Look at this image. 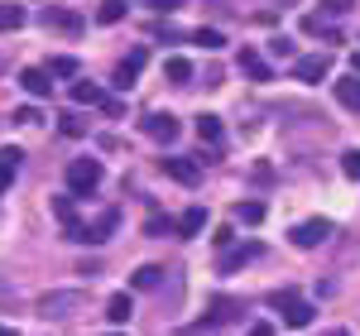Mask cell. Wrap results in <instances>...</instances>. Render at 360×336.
Listing matches in <instances>:
<instances>
[{
    "label": "cell",
    "mask_w": 360,
    "mask_h": 336,
    "mask_svg": "<svg viewBox=\"0 0 360 336\" xmlns=\"http://www.w3.org/2000/svg\"><path fill=\"white\" fill-rule=\"evenodd\" d=\"M86 308V293L82 288H53L39 298V317H77Z\"/></svg>",
    "instance_id": "cell-1"
},
{
    "label": "cell",
    "mask_w": 360,
    "mask_h": 336,
    "mask_svg": "<svg viewBox=\"0 0 360 336\" xmlns=\"http://www.w3.org/2000/svg\"><path fill=\"white\" fill-rule=\"evenodd\" d=\"M101 178H106V173H101L96 159H72V164H68V188H72V193H96Z\"/></svg>",
    "instance_id": "cell-2"
},
{
    "label": "cell",
    "mask_w": 360,
    "mask_h": 336,
    "mask_svg": "<svg viewBox=\"0 0 360 336\" xmlns=\"http://www.w3.org/2000/svg\"><path fill=\"white\" fill-rule=\"evenodd\" d=\"M39 25H44V29H58V34H82L86 20H82V15H72V10L44 5V10H39Z\"/></svg>",
    "instance_id": "cell-3"
},
{
    "label": "cell",
    "mask_w": 360,
    "mask_h": 336,
    "mask_svg": "<svg viewBox=\"0 0 360 336\" xmlns=\"http://www.w3.org/2000/svg\"><path fill=\"white\" fill-rule=\"evenodd\" d=\"M178 115H168V111H154V115H144V135L149 140H159V144H173L178 140Z\"/></svg>",
    "instance_id": "cell-4"
},
{
    "label": "cell",
    "mask_w": 360,
    "mask_h": 336,
    "mask_svg": "<svg viewBox=\"0 0 360 336\" xmlns=\"http://www.w3.org/2000/svg\"><path fill=\"white\" fill-rule=\"evenodd\" d=\"M159 168H164L173 183H183V188H193L197 178H202V164L197 159H178V154H168V159H159Z\"/></svg>",
    "instance_id": "cell-5"
},
{
    "label": "cell",
    "mask_w": 360,
    "mask_h": 336,
    "mask_svg": "<svg viewBox=\"0 0 360 336\" xmlns=\"http://www.w3.org/2000/svg\"><path fill=\"white\" fill-rule=\"evenodd\" d=\"M327 235H332V221H322V217H317V221L293 226V245H298V250H317Z\"/></svg>",
    "instance_id": "cell-6"
},
{
    "label": "cell",
    "mask_w": 360,
    "mask_h": 336,
    "mask_svg": "<svg viewBox=\"0 0 360 336\" xmlns=\"http://www.w3.org/2000/svg\"><path fill=\"white\" fill-rule=\"evenodd\" d=\"M327 72H332V58L327 53H307V58L293 63V77H298V82H322Z\"/></svg>",
    "instance_id": "cell-7"
},
{
    "label": "cell",
    "mask_w": 360,
    "mask_h": 336,
    "mask_svg": "<svg viewBox=\"0 0 360 336\" xmlns=\"http://www.w3.org/2000/svg\"><path fill=\"white\" fill-rule=\"evenodd\" d=\"M115 226H120V212H101V217H96V221L86 226V245H101V240H111L115 235Z\"/></svg>",
    "instance_id": "cell-8"
},
{
    "label": "cell",
    "mask_w": 360,
    "mask_h": 336,
    "mask_svg": "<svg viewBox=\"0 0 360 336\" xmlns=\"http://www.w3.org/2000/svg\"><path fill=\"white\" fill-rule=\"evenodd\" d=\"M144 58H149V53H144V49H135V53L115 67V86H120V91H130V86H135V77L144 72Z\"/></svg>",
    "instance_id": "cell-9"
},
{
    "label": "cell",
    "mask_w": 360,
    "mask_h": 336,
    "mask_svg": "<svg viewBox=\"0 0 360 336\" xmlns=\"http://www.w3.org/2000/svg\"><path fill=\"white\" fill-rule=\"evenodd\" d=\"M20 86H25L29 96H39V101H44V96H53V82H49V72H44V67H25V72H20Z\"/></svg>",
    "instance_id": "cell-10"
},
{
    "label": "cell",
    "mask_w": 360,
    "mask_h": 336,
    "mask_svg": "<svg viewBox=\"0 0 360 336\" xmlns=\"http://www.w3.org/2000/svg\"><path fill=\"white\" fill-rule=\"evenodd\" d=\"M240 67H245V72L255 77V82H274V67H269L264 58L255 53V49H240Z\"/></svg>",
    "instance_id": "cell-11"
},
{
    "label": "cell",
    "mask_w": 360,
    "mask_h": 336,
    "mask_svg": "<svg viewBox=\"0 0 360 336\" xmlns=\"http://www.w3.org/2000/svg\"><path fill=\"white\" fill-rule=\"evenodd\" d=\"M259 254H264V245H259V240H250V245H240V250H231L221 259V274H231V269H240V264H250V259H259Z\"/></svg>",
    "instance_id": "cell-12"
},
{
    "label": "cell",
    "mask_w": 360,
    "mask_h": 336,
    "mask_svg": "<svg viewBox=\"0 0 360 336\" xmlns=\"http://www.w3.org/2000/svg\"><path fill=\"white\" fill-rule=\"evenodd\" d=\"M221 115H197V140L202 144H212V149H217V144H221Z\"/></svg>",
    "instance_id": "cell-13"
},
{
    "label": "cell",
    "mask_w": 360,
    "mask_h": 336,
    "mask_svg": "<svg viewBox=\"0 0 360 336\" xmlns=\"http://www.w3.org/2000/svg\"><path fill=\"white\" fill-rule=\"evenodd\" d=\"M72 101H77V106H101V101H106V96H101V86L96 82H72Z\"/></svg>",
    "instance_id": "cell-14"
},
{
    "label": "cell",
    "mask_w": 360,
    "mask_h": 336,
    "mask_svg": "<svg viewBox=\"0 0 360 336\" xmlns=\"http://www.w3.org/2000/svg\"><path fill=\"white\" fill-rule=\"evenodd\" d=\"M336 101H341L346 111H360V82L356 77H341V82H336Z\"/></svg>",
    "instance_id": "cell-15"
},
{
    "label": "cell",
    "mask_w": 360,
    "mask_h": 336,
    "mask_svg": "<svg viewBox=\"0 0 360 336\" xmlns=\"http://www.w3.org/2000/svg\"><path fill=\"white\" fill-rule=\"evenodd\" d=\"M20 159H25L20 149H5V154H0V193L15 183V173H20Z\"/></svg>",
    "instance_id": "cell-16"
},
{
    "label": "cell",
    "mask_w": 360,
    "mask_h": 336,
    "mask_svg": "<svg viewBox=\"0 0 360 336\" xmlns=\"http://www.w3.org/2000/svg\"><path fill=\"white\" fill-rule=\"evenodd\" d=\"M29 20V10L25 5H0V34H15V29Z\"/></svg>",
    "instance_id": "cell-17"
},
{
    "label": "cell",
    "mask_w": 360,
    "mask_h": 336,
    "mask_svg": "<svg viewBox=\"0 0 360 336\" xmlns=\"http://www.w3.org/2000/svg\"><path fill=\"white\" fill-rule=\"evenodd\" d=\"M130 312H135V303H130V293H115L111 303H106V317H111L115 327H120V322H130Z\"/></svg>",
    "instance_id": "cell-18"
},
{
    "label": "cell",
    "mask_w": 360,
    "mask_h": 336,
    "mask_svg": "<svg viewBox=\"0 0 360 336\" xmlns=\"http://www.w3.org/2000/svg\"><path fill=\"white\" fill-rule=\"evenodd\" d=\"M130 283H135V288H159V283H164V269H159V264H139Z\"/></svg>",
    "instance_id": "cell-19"
},
{
    "label": "cell",
    "mask_w": 360,
    "mask_h": 336,
    "mask_svg": "<svg viewBox=\"0 0 360 336\" xmlns=\"http://www.w3.org/2000/svg\"><path fill=\"white\" fill-rule=\"evenodd\" d=\"M236 312H240V303H231V298H217V303H212V317H207V327H221V322H231Z\"/></svg>",
    "instance_id": "cell-20"
},
{
    "label": "cell",
    "mask_w": 360,
    "mask_h": 336,
    "mask_svg": "<svg viewBox=\"0 0 360 336\" xmlns=\"http://www.w3.org/2000/svg\"><path fill=\"white\" fill-rule=\"evenodd\" d=\"M202 226H207V212H202V207H188L183 221H178V231H183V235H202Z\"/></svg>",
    "instance_id": "cell-21"
},
{
    "label": "cell",
    "mask_w": 360,
    "mask_h": 336,
    "mask_svg": "<svg viewBox=\"0 0 360 336\" xmlns=\"http://www.w3.org/2000/svg\"><path fill=\"white\" fill-rule=\"evenodd\" d=\"M312 303H303V298H298V303H293V308H283V322H288V327H307V322H312Z\"/></svg>",
    "instance_id": "cell-22"
},
{
    "label": "cell",
    "mask_w": 360,
    "mask_h": 336,
    "mask_svg": "<svg viewBox=\"0 0 360 336\" xmlns=\"http://www.w3.org/2000/svg\"><path fill=\"white\" fill-rule=\"evenodd\" d=\"M44 72H49V77H77V72H82V67H77V58H49V67H44Z\"/></svg>",
    "instance_id": "cell-23"
},
{
    "label": "cell",
    "mask_w": 360,
    "mask_h": 336,
    "mask_svg": "<svg viewBox=\"0 0 360 336\" xmlns=\"http://www.w3.org/2000/svg\"><path fill=\"white\" fill-rule=\"evenodd\" d=\"M164 77H168V82H188V77H193V63H188V58H168Z\"/></svg>",
    "instance_id": "cell-24"
},
{
    "label": "cell",
    "mask_w": 360,
    "mask_h": 336,
    "mask_svg": "<svg viewBox=\"0 0 360 336\" xmlns=\"http://www.w3.org/2000/svg\"><path fill=\"white\" fill-rule=\"evenodd\" d=\"M193 44H202V49H212V53H217V49H226V34H221V29H197Z\"/></svg>",
    "instance_id": "cell-25"
},
{
    "label": "cell",
    "mask_w": 360,
    "mask_h": 336,
    "mask_svg": "<svg viewBox=\"0 0 360 336\" xmlns=\"http://www.w3.org/2000/svg\"><path fill=\"white\" fill-rule=\"evenodd\" d=\"M120 15H125V0H101V10H96V20H101V25H115Z\"/></svg>",
    "instance_id": "cell-26"
},
{
    "label": "cell",
    "mask_w": 360,
    "mask_h": 336,
    "mask_svg": "<svg viewBox=\"0 0 360 336\" xmlns=\"http://www.w3.org/2000/svg\"><path fill=\"white\" fill-rule=\"evenodd\" d=\"M53 217H58L63 226L77 221V207H72V197H53Z\"/></svg>",
    "instance_id": "cell-27"
},
{
    "label": "cell",
    "mask_w": 360,
    "mask_h": 336,
    "mask_svg": "<svg viewBox=\"0 0 360 336\" xmlns=\"http://www.w3.org/2000/svg\"><path fill=\"white\" fill-rule=\"evenodd\" d=\"M236 217H240L245 226H259V221H264V202H240V212H236Z\"/></svg>",
    "instance_id": "cell-28"
},
{
    "label": "cell",
    "mask_w": 360,
    "mask_h": 336,
    "mask_svg": "<svg viewBox=\"0 0 360 336\" xmlns=\"http://www.w3.org/2000/svg\"><path fill=\"white\" fill-rule=\"evenodd\" d=\"M341 173H346L351 183H360V149H346V154H341Z\"/></svg>",
    "instance_id": "cell-29"
},
{
    "label": "cell",
    "mask_w": 360,
    "mask_h": 336,
    "mask_svg": "<svg viewBox=\"0 0 360 336\" xmlns=\"http://www.w3.org/2000/svg\"><path fill=\"white\" fill-rule=\"evenodd\" d=\"M63 135H68V140L86 135V120H82V115H72V111H68V115H63Z\"/></svg>",
    "instance_id": "cell-30"
},
{
    "label": "cell",
    "mask_w": 360,
    "mask_h": 336,
    "mask_svg": "<svg viewBox=\"0 0 360 336\" xmlns=\"http://www.w3.org/2000/svg\"><path fill=\"white\" fill-rule=\"evenodd\" d=\"M293 303H298V293H293V288H274V293H269V308H293Z\"/></svg>",
    "instance_id": "cell-31"
},
{
    "label": "cell",
    "mask_w": 360,
    "mask_h": 336,
    "mask_svg": "<svg viewBox=\"0 0 360 336\" xmlns=\"http://www.w3.org/2000/svg\"><path fill=\"white\" fill-rule=\"evenodd\" d=\"M269 49H274V58H293V39H283V34H278Z\"/></svg>",
    "instance_id": "cell-32"
},
{
    "label": "cell",
    "mask_w": 360,
    "mask_h": 336,
    "mask_svg": "<svg viewBox=\"0 0 360 336\" xmlns=\"http://www.w3.org/2000/svg\"><path fill=\"white\" fill-rule=\"evenodd\" d=\"M144 231H149V235H168V231H173V221H168V217H154Z\"/></svg>",
    "instance_id": "cell-33"
},
{
    "label": "cell",
    "mask_w": 360,
    "mask_h": 336,
    "mask_svg": "<svg viewBox=\"0 0 360 336\" xmlns=\"http://www.w3.org/2000/svg\"><path fill=\"white\" fill-rule=\"evenodd\" d=\"M15 120H20V125H39V111H34V106H20Z\"/></svg>",
    "instance_id": "cell-34"
},
{
    "label": "cell",
    "mask_w": 360,
    "mask_h": 336,
    "mask_svg": "<svg viewBox=\"0 0 360 336\" xmlns=\"http://www.w3.org/2000/svg\"><path fill=\"white\" fill-rule=\"evenodd\" d=\"M144 5H154V10H164V15H173V10H178L183 0H144Z\"/></svg>",
    "instance_id": "cell-35"
},
{
    "label": "cell",
    "mask_w": 360,
    "mask_h": 336,
    "mask_svg": "<svg viewBox=\"0 0 360 336\" xmlns=\"http://www.w3.org/2000/svg\"><path fill=\"white\" fill-rule=\"evenodd\" d=\"M101 111H106V115H120V111H125V101H115V96H106V101H101Z\"/></svg>",
    "instance_id": "cell-36"
},
{
    "label": "cell",
    "mask_w": 360,
    "mask_h": 336,
    "mask_svg": "<svg viewBox=\"0 0 360 336\" xmlns=\"http://www.w3.org/2000/svg\"><path fill=\"white\" fill-rule=\"evenodd\" d=\"M245 336H274V327H269V322H255V327H250Z\"/></svg>",
    "instance_id": "cell-37"
},
{
    "label": "cell",
    "mask_w": 360,
    "mask_h": 336,
    "mask_svg": "<svg viewBox=\"0 0 360 336\" xmlns=\"http://www.w3.org/2000/svg\"><path fill=\"white\" fill-rule=\"evenodd\" d=\"M351 77H360V53H351Z\"/></svg>",
    "instance_id": "cell-38"
},
{
    "label": "cell",
    "mask_w": 360,
    "mask_h": 336,
    "mask_svg": "<svg viewBox=\"0 0 360 336\" xmlns=\"http://www.w3.org/2000/svg\"><path fill=\"white\" fill-rule=\"evenodd\" d=\"M0 336H15V327H0Z\"/></svg>",
    "instance_id": "cell-39"
},
{
    "label": "cell",
    "mask_w": 360,
    "mask_h": 336,
    "mask_svg": "<svg viewBox=\"0 0 360 336\" xmlns=\"http://www.w3.org/2000/svg\"><path fill=\"white\" fill-rule=\"evenodd\" d=\"M327 336H351V332H341V327H336V332H327Z\"/></svg>",
    "instance_id": "cell-40"
},
{
    "label": "cell",
    "mask_w": 360,
    "mask_h": 336,
    "mask_svg": "<svg viewBox=\"0 0 360 336\" xmlns=\"http://www.w3.org/2000/svg\"><path fill=\"white\" fill-rule=\"evenodd\" d=\"M5 67H10V63H5V58H0V72H5Z\"/></svg>",
    "instance_id": "cell-41"
},
{
    "label": "cell",
    "mask_w": 360,
    "mask_h": 336,
    "mask_svg": "<svg viewBox=\"0 0 360 336\" xmlns=\"http://www.w3.org/2000/svg\"><path fill=\"white\" fill-rule=\"evenodd\" d=\"M111 336H120V332H111Z\"/></svg>",
    "instance_id": "cell-42"
}]
</instances>
